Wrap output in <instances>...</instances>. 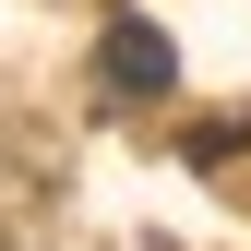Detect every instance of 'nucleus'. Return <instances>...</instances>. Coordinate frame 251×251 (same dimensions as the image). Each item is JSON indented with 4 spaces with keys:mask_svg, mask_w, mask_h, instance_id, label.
Returning <instances> with one entry per match:
<instances>
[{
    "mask_svg": "<svg viewBox=\"0 0 251 251\" xmlns=\"http://www.w3.org/2000/svg\"><path fill=\"white\" fill-rule=\"evenodd\" d=\"M108 84L120 96H168V36L155 24H108Z\"/></svg>",
    "mask_w": 251,
    "mask_h": 251,
    "instance_id": "obj_1",
    "label": "nucleus"
}]
</instances>
